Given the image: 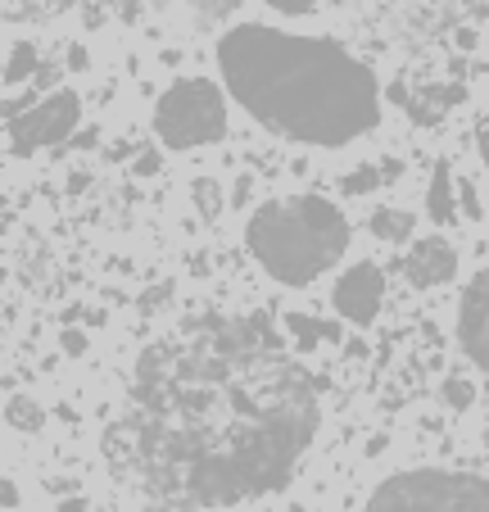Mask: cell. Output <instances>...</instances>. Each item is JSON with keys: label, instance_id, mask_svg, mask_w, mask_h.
Segmentation results:
<instances>
[{"label": "cell", "instance_id": "1", "mask_svg": "<svg viewBox=\"0 0 489 512\" xmlns=\"http://www.w3.org/2000/svg\"><path fill=\"white\" fill-rule=\"evenodd\" d=\"M136 399L154 490L191 508L281 490L317 435L313 377L281 354L263 318L191 322L182 345L145 354Z\"/></svg>", "mask_w": 489, "mask_h": 512}, {"label": "cell", "instance_id": "2", "mask_svg": "<svg viewBox=\"0 0 489 512\" xmlns=\"http://www.w3.org/2000/svg\"><path fill=\"white\" fill-rule=\"evenodd\" d=\"M218 68L240 109L304 145H349L381 123V87L340 41L272 23H236L218 41Z\"/></svg>", "mask_w": 489, "mask_h": 512}, {"label": "cell", "instance_id": "3", "mask_svg": "<svg viewBox=\"0 0 489 512\" xmlns=\"http://www.w3.org/2000/svg\"><path fill=\"white\" fill-rule=\"evenodd\" d=\"M245 245L263 272L286 286H308L349 250V218L322 195H281L254 209Z\"/></svg>", "mask_w": 489, "mask_h": 512}, {"label": "cell", "instance_id": "4", "mask_svg": "<svg viewBox=\"0 0 489 512\" xmlns=\"http://www.w3.org/2000/svg\"><path fill=\"white\" fill-rule=\"evenodd\" d=\"M363 512H489V476L471 472H399L367 499Z\"/></svg>", "mask_w": 489, "mask_h": 512}, {"label": "cell", "instance_id": "5", "mask_svg": "<svg viewBox=\"0 0 489 512\" xmlns=\"http://www.w3.org/2000/svg\"><path fill=\"white\" fill-rule=\"evenodd\" d=\"M154 136L168 150H200L227 136V96L209 78H182L154 105Z\"/></svg>", "mask_w": 489, "mask_h": 512}, {"label": "cell", "instance_id": "6", "mask_svg": "<svg viewBox=\"0 0 489 512\" xmlns=\"http://www.w3.org/2000/svg\"><path fill=\"white\" fill-rule=\"evenodd\" d=\"M77 118H82V100H77L73 91H50L41 105H32V109H23V114L10 118L14 155H32V150H46V145L68 141Z\"/></svg>", "mask_w": 489, "mask_h": 512}, {"label": "cell", "instance_id": "7", "mask_svg": "<svg viewBox=\"0 0 489 512\" xmlns=\"http://www.w3.org/2000/svg\"><path fill=\"white\" fill-rule=\"evenodd\" d=\"M331 300H336V313L349 318L354 327H372L376 313H381V300H385V277L376 263H354L345 277L336 281L331 290Z\"/></svg>", "mask_w": 489, "mask_h": 512}, {"label": "cell", "instance_id": "8", "mask_svg": "<svg viewBox=\"0 0 489 512\" xmlns=\"http://www.w3.org/2000/svg\"><path fill=\"white\" fill-rule=\"evenodd\" d=\"M458 340L480 372H489V268L471 277L458 304Z\"/></svg>", "mask_w": 489, "mask_h": 512}, {"label": "cell", "instance_id": "9", "mask_svg": "<svg viewBox=\"0 0 489 512\" xmlns=\"http://www.w3.org/2000/svg\"><path fill=\"white\" fill-rule=\"evenodd\" d=\"M403 272H408V281L422 290L444 286V281L458 277V250H453L444 236H426V241H417L413 254L403 259Z\"/></svg>", "mask_w": 489, "mask_h": 512}, {"label": "cell", "instance_id": "10", "mask_svg": "<svg viewBox=\"0 0 489 512\" xmlns=\"http://www.w3.org/2000/svg\"><path fill=\"white\" fill-rule=\"evenodd\" d=\"M426 213H431L435 223H458V204H453V177H449V164H435L431 195H426Z\"/></svg>", "mask_w": 489, "mask_h": 512}, {"label": "cell", "instance_id": "11", "mask_svg": "<svg viewBox=\"0 0 489 512\" xmlns=\"http://www.w3.org/2000/svg\"><path fill=\"white\" fill-rule=\"evenodd\" d=\"M417 232V218L408 209H376L372 213V236L385 245H403Z\"/></svg>", "mask_w": 489, "mask_h": 512}, {"label": "cell", "instance_id": "12", "mask_svg": "<svg viewBox=\"0 0 489 512\" xmlns=\"http://www.w3.org/2000/svg\"><path fill=\"white\" fill-rule=\"evenodd\" d=\"M37 73V46L32 41H19L10 50V64H5V82H28Z\"/></svg>", "mask_w": 489, "mask_h": 512}, {"label": "cell", "instance_id": "13", "mask_svg": "<svg viewBox=\"0 0 489 512\" xmlns=\"http://www.w3.org/2000/svg\"><path fill=\"white\" fill-rule=\"evenodd\" d=\"M5 417H10V426H19V431H41V422H46V413L37 408V399H28V395L10 399Z\"/></svg>", "mask_w": 489, "mask_h": 512}, {"label": "cell", "instance_id": "14", "mask_svg": "<svg viewBox=\"0 0 489 512\" xmlns=\"http://www.w3.org/2000/svg\"><path fill=\"white\" fill-rule=\"evenodd\" d=\"M286 327H290V336H295V345L304 349V354L317 345V340H322V322H317V318H308V313H290V318H286Z\"/></svg>", "mask_w": 489, "mask_h": 512}, {"label": "cell", "instance_id": "15", "mask_svg": "<svg viewBox=\"0 0 489 512\" xmlns=\"http://www.w3.org/2000/svg\"><path fill=\"white\" fill-rule=\"evenodd\" d=\"M191 200H195V209H200L204 218H218V213H222V191H218V182H213V177H200V182L191 186Z\"/></svg>", "mask_w": 489, "mask_h": 512}, {"label": "cell", "instance_id": "16", "mask_svg": "<svg viewBox=\"0 0 489 512\" xmlns=\"http://www.w3.org/2000/svg\"><path fill=\"white\" fill-rule=\"evenodd\" d=\"M440 395H444V404L458 408V413H467V408L476 404V386H471V381H462V377H449V381H444Z\"/></svg>", "mask_w": 489, "mask_h": 512}, {"label": "cell", "instance_id": "17", "mask_svg": "<svg viewBox=\"0 0 489 512\" xmlns=\"http://www.w3.org/2000/svg\"><path fill=\"white\" fill-rule=\"evenodd\" d=\"M340 186H345L349 195H367V191H376V186H381V168H354V173H349Z\"/></svg>", "mask_w": 489, "mask_h": 512}, {"label": "cell", "instance_id": "18", "mask_svg": "<svg viewBox=\"0 0 489 512\" xmlns=\"http://www.w3.org/2000/svg\"><path fill=\"white\" fill-rule=\"evenodd\" d=\"M263 5H272L277 14H290V19H299V14H313L317 0H263Z\"/></svg>", "mask_w": 489, "mask_h": 512}, {"label": "cell", "instance_id": "19", "mask_svg": "<svg viewBox=\"0 0 489 512\" xmlns=\"http://www.w3.org/2000/svg\"><path fill=\"white\" fill-rule=\"evenodd\" d=\"M87 349V336L82 331H64V354H82Z\"/></svg>", "mask_w": 489, "mask_h": 512}, {"label": "cell", "instance_id": "20", "mask_svg": "<svg viewBox=\"0 0 489 512\" xmlns=\"http://www.w3.org/2000/svg\"><path fill=\"white\" fill-rule=\"evenodd\" d=\"M0 508H19V490H14V481H0Z\"/></svg>", "mask_w": 489, "mask_h": 512}, {"label": "cell", "instance_id": "21", "mask_svg": "<svg viewBox=\"0 0 489 512\" xmlns=\"http://www.w3.org/2000/svg\"><path fill=\"white\" fill-rule=\"evenodd\" d=\"M154 168H159V155H154V150H145V155L136 159V173H141V177H150Z\"/></svg>", "mask_w": 489, "mask_h": 512}, {"label": "cell", "instance_id": "22", "mask_svg": "<svg viewBox=\"0 0 489 512\" xmlns=\"http://www.w3.org/2000/svg\"><path fill=\"white\" fill-rule=\"evenodd\" d=\"M462 209H467V218H476V213H480V204H476V191H471V186H462Z\"/></svg>", "mask_w": 489, "mask_h": 512}, {"label": "cell", "instance_id": "23", "mask_svg": "<svg viewBox=\"0 0 489 512\" xmlns=\"http://www.w3.org/2000/svg\"><path fill=\"white\" fill-rule=\"evenodd\" d=\"M68 68H77V73H82V68H87V50H82V46L68 50Z\"/></svg>", "mask_w": 489, "mask_h": 512}, {"label": "cell", "instance_id": "24", "mask_svg": "<svg viewBox=\"0 0 489 512\" xmlns=\"http://www.w3.org/2000/svg\"><path fill=\"white\" fill-rule=\"evenodd\" d=\"M231 200H236V204H245V200H250V182H245V177H240V182H236V195H231Z\"/></svg>", "mask_w": 489, "mask_h": 512}, {"label": "cell", "instance_id": "25", "mask_svg": "<svg viewBox=\"0 0 489 512\" xmlns=\"http://www.w3.org/2000/svg\"><path fill=\"white\" fill-rule=\"evenodd\" d=\"M399 173H403V164H399V159H390V164L381 168V177H399Z\"/></svg>", "mask_w": 489, "mask_h": 512}, {"label": "cell", "instance_id": "26", "mask_svg": "<svg viewBox=\"0 0 489 512\" xmlns=\"http://www.w3.org/2000/svg\"><path fill=\"white\" fill-rule=\"evenodd\" d=\"M485 440H489V435H485Z\"/></svg>", "mask_w": 489, "mask_h": 512}]
</instances>
